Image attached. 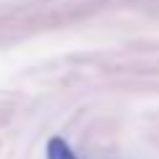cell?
Instances as JSON below:
<instances>
[{"label":"cell","instance_id":"cell-1","mask_svg":"<svg viewBox=\"0 0 159 159\" xmlns=\"http://www.w3.org/2000/svg\"><path fill=\"white\" fill-rule=\"evenodd\" d=\"M48 159H77V154L72 151V146H69L66 141L53 138V141L48 143Z\"/></svg>","mask_w":159,"mask_h":159}]
</instances>
